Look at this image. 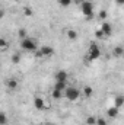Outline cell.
<instances>
[{
    "label": "cell",
    "instance_id": "obj_20",
    "mask_svg": "<svg viewBox=\"0 0 124 125\" xmlns=\"http://www.w3.org/2000/svg\"><path fill=\"white\" fill-rule=\"evenodd\" d=\"M123 54H124V50L121 47H115V48H114V55L120 57V55H123Z\"/></svg>",
    "mask_w": 124,
    "mask_h": 125
},
{
    "label": "cell",
    "instance_id": "obj_8",
    "mask_svg": "<svg viewBox=\"0 0 124 125\" xmlns=\"http://www.w3.org/2000/svg\"><path fill=\"white\" fill-rule=\"evenodd\" d=\"M118 114H120V109H118L117 106H111V108L107 109V115H108V118H117Z\"/></svg>",
    "mask_w": 124,
    "mask_h": 125
},
{
    "label": "cell",
    "instance_id": "obj_12",
    "mask_svg": "<svg viewBox=\"0 0 124 125\" xmlns=\"http://www.w3.org/2000/svg\"><path fill=\"white\" fill-rule=\"evenodd\" d=\"M67 38H69L70 41H76V39H77V32L74 31V29H69V31H67Z\"/></svg>",
    "mask_w": 124,
    "mask_h": 125
},
{
    "label": "cell",
    "instance_id": "obj_10",
    "mask_svg": "<svg viewBox=\"0 0 124 125\" xmlns=\"http://www.w3.org/2000/svg\"><path fill=\"white\" fill-rule=\"evenodd\" d=\"M123 105H124V96H117V97L114 99V106H117V108L120 109Z\"/></svg>",
    "mask_w": 124,
    "mask_h": 125
},
{
    "label": "cell",
    "instance_id": "obj_24",
    "mask_svg": "<svg viewBox=\"0 0 124 125\" xmlns=\"http://www.w3.org/2000/svg\"><path fill=\"white\" fill-rule=\"evenodd\" d=\"M96 125H108V122L105 121V118H98L96 119Z\"/></svg>",
    "mask_w": 124,
    "mask_h": 125
},
{
    "label": "cell",
    "instance_id": "obj_3",
    "mask_svg": "<svg viewBox=\"0 0 124 125\" xmlns=\"http://www.w3.org/2000/svg\"><path fill=\"white\" fill-rule=\"evenodd\" d=\"M99 57H101V50L95 42H92L89 45V50H88V60L93 61V60H98Z\"/></svg>",
    "mask_w": 124,
    "mask_h": 125
},
{
    "label": "cell",
    "instance_id": "obj_23",
    "mask_svg": "<svg viewBox=\"0 0 124 125\" xmlns=\"http://www.w3.org/2000/svg\"><path fill=\"white\" fill-rule=\"evenodd\" d=\"M108 16V13H107V10H101L99 12V15H98V18L99 19H102V21H105V18Z\"/></svg>",
    "mask_w": 124,
    "mask_h": 125
},
{
    "label": "cell",
    "instance_id": "obj_9",
    "mask_svg": "<svg viewBox=\"0 0 124 125\" xmlns=\"http://www.w3.org/2000/svg\"><path fill=\"white\" fill-rule=\"evenodd\" d=\"M54 77H56V82H67V73L64 70H59L54 74Z\"/></svg>",
    "mask_w": 124,
    "mask_h": 125
},
{
    "label": "cell",
    "instance_id": "obj_15",
    "mask_svg": "<svg viewBox=\"0 0 124 125\" xmlns=\"http://www.w3.org/2000/svg\"><path fill=\"white\" fill-rule=\"evenodd\" d=\"M7 87L12 89V90L16 89V87H18V82H16L15 79H9V80H7Z\"/></svg>",
    "mask_w": 124,
    "mask_h": 125
},
{
    "label": "cell",
    "instance_id": "obj_16",
    "mask_svg": "<svg viewBox=\"0 0 124 125\" xmlns=\"http://www.w3.org/2000/svg\"><path fill=\"white\" fill-rule=\"evenodd\" d=\"M59 1V4L62 6V7H69L72 3H73V0H57Z\"/></svg>",
    "mask_w": 124,
    "mask_h": 125
},
{
    "label": "cell",
    "instance_id": "obj_25",
    "mask_svg": "<svg viewBox=\"0 0 124 125\" xmlns=\"http://www.w3.org/2000/svg\"><path fill=\"white\" fill-rule=\"evenodd\" d=\"M24 15H25V16H32V10L29 7H25V9H24Z\"/></svg>",
    "mask_w": 124,
    "mask_h": 125
},
{
    "label": "cell",
    "instance_id": "obj_18",
    "mask_svg": "<svg viewBox=\"0 0 124 125\" xmlns=\"http://www.w3.org/2000/svg\"><path fill=\"white\" fill-rule=\"evenodd\" d=\"M0 50H1V51H6V50H7V41H6L4 38L0 39Z\"/></svg>",
    "mask_w": 124,
    "mask_h": 125
},
{
    "label": "cell",
    "instance_id": "obj_22",
    "mask_svg": "<svg viewBox=\"0 0 124 125\" xmlns=\"http://www.w3.org/2000/svg\"><path fill=\"white\" fill-rule=\"evenodd\" d=\"M10 60H12V62H13V64H18V62L21 61V55H19V54H13Z\"/></svg>",
    "mask_w": 124,
    "mask_h": 125
},
{
    "label": "cell",
    "instance_id": "obj_7",
    "mask_svg": "<svg viewBox=\"0 0 124 125\" xmlns=\"http://www.w3.org/2000/svg\"><path fill=\"white\" fill-rule=\"evenodd\" d=\"M99 29L104 32V35H105V36H110V35L112 33V26H111L108 22H105V21L102 22V25H101V28H99Z\"/></svg>",
    "mask_w": 124,
    "mask_h": 125
},
{
    "label": "cell",
    "instance_id": "obj_5",
    "mask_svg": "<svg viewBox=\"0 0 124 125\" xmlns=\"http://www.w3.org/2000/svg\"><path fill=\"white\" fill-rule=\"evenodd\" d=\"M39 52H41L42 57H51L54 54V48L53 47H48V45H44V47L39 48Z\"/></svg>",
    "mask_w": 124,
    "mask_h": 125
},
{
    "label": "cell",
    "instance_id": "obj_13",
    "mask_svg": "<svg viewBox=\"0 0 124 125\" xmlns=\"http://www.w3.org/2000/svg\"><path fill=\"white\" fill-rule=\"evenodd\" d=\"M54 89H59V90H66L67 89V84H66V82H56L54 83Z\"/></svg>",
    "mask_w": 124,
    "mask_h": 125
},
{
    "label": "cell",
    "instance_id": "obj_30",
    "mask_svg": "<svg viewBox=\"0 0 124 125\" xmlns=\"http://www.w3.org/2000/svg\"><path fill=\"white\" fill-rule=\"evenodd\" d=\"M123 57H124V54H123Z\"/></svg>",
    "mask_w": 124,
    "mask_h": 125
},
{
    "label": "cell",
    "instance_id": "obj_26",
    "mask_svg": "<svg viewBox=\"0 0 124 125\" xmlns=\"http://www.w3.org/2000/svg\"><path fill=\"white\" fill-rule=\"evenodd\" d=\"M95 35H96V38H104L105 35H104V32L101 31V29H98V31L95 32Z\"/></svg>",
    "mask_w": 124,
    "mask_h": 125
},
{
    "label": "cell",
    "instance_id": "obj_4",
    "mask_svg": "<svg viewBox=\"0 0 124 125\" xmlns=\"http://www.w3.org/2000/svg\"><path fill=\"white\" fill-rule=\"evenodd\" d=\"M80 12H82V15H85L86 18H91L93 15V3L85 0V1L80 4Z\"/></svg>",
    "mask_w": 124,
    "mask_h": 125
},
{
    "label": "cell",
    "instance_id": "obj_19",
    "mask_svg": "<svg viewBox=\"0 0 124 125\" xmlns=\"http://www.w3.org/2000/svg\"><path fill=\"white\" fill-rule=\"evenodd\" d=\"M18 36H19V39H25V38H28V36H26V31H25L24 28H21V29L18 31Z\"/></svg>",
    "mask_w": 124,
    "mask_h": 125
},
{
    "label": "cell",
    "instance_id": "obj_21",
    "mask_svg": "<svg viewBox=\"0 0 124 125\" xmlns=\"http://www.w3.org/2000/svg\"><path fill=\"white\" fill-rule=\"evenodd\" d=\"M6 124H7V116H6L4 112H1L0 114V125H6Z\"/></svg>",
    "mask_w": 124,
    "mask_h": 125
},
{
    "label": "cell",
    "instance_id": "obj_28",
    "mask_svg": "<svg viewBox=\"0 0 124 125\" xmlns=\"http://www.w3.org/2000/svg\"><path fill=\"white\" fill-rule=\"evenodd\" d=\"M83 1H85V0H73V3H76V4H79V6H80Z\"/></svg>",
    "mask_w": 124,
    "mask_h": 125
},
{
    "label": "cell",
    "instance_id": "obj_14",
    "mask_svg": "<svg viewBox=\"0 0 124 125\" xmlns=\"http://www.w3.org/2000/svg\"><path fill=\"white\" fill-rule=\"evenodd\" d=\"M92 94H93V89L91 86H85V87H83V96H85V97H91Z\"/></svg>",
    "mask_w": 124,
    "mask_h": 125
},
{
    "label": "cell",
    "instance_id": "obj_27",
    "mask_svg": "<svg viewBox=\"0 0 124 125\" xmlns=\"http://www.w3.org/2000/svg\"><path fill=\"white\" fill-rule=\"evenodd\" d=\"M115 3H117L118 6H124V0H115Z\"/></svg>",
    "mask_w": 124,
    "mask_h": 125
},
{
    "label": "cell",
    "instance_id": "obj_29",
    "mask_svg": "<svg viewBox=\"0 0 124 125\" xmlns=\"http://www.w3.org/2000/svg\"><path fill=\"white\" fill-rule=\"evenodd\" d=\"M0 18H4V9L0 10Z\"/></svg>",
    "mask_w": 124,
    "mask_h": 125
},
{
    "label": "cell",
    "instance_id": "obj_17",
    "mask_svg": "<svg viewBox=\"0 0 124 125\" xmlns=\"http://www.w3.org/2000/svg\"><path fill=\"white\" fill-rule=\"evenodd\" d=\"M96 119H98L96 116H92V115H91V116L86 118V124L88 125H96Z\"/></svg>",
    "mask_w": 124,
    "mask_h": 125
},
{
    "label": "cell",
    "instance_id": "obj_2",
    "mask_svg": "<svg viewBox=\"0 0 124 125\" xmlns=\"http://www.w3.org/2000/svg\"><path fill=\"white\" fill-rule=\"evenodd\" d=\"M64 96H66L69 100L74 102V100H77V99L80 97V90L76 89V87H73V86H67V89L64 90Z\"/></svg>",
    "mask_w": 124,
    "mask_h": 125
},
{
    "label": "cell",
    "instance_id": "obj_6",
    "mask_svg": "<svg viewBox=\"0 0 124 125\" xmlns=\"http://www.w3.org/2000/svg\"><path fill=\"white\" fill-rule=\"evenodd\" d=\"M34 106H35V109L42 111V109L45 108V102H44V99H42L41 96H35V97H34Z\"/></svg>",
    "mask_w": 124,
    "mask_h": 125
},
{
    "label": "cell",
    "instance_id": "obj_11",
    "mask_svg": "<svg viewBox=\"0 0 124 125\" xmlns=\"http://www.w3.org/2000/svg\"><path fill=\"white\" fill-rule=\"evenodd\" d=\"M51 96H53V99L59 100V99H62V97H63V90H59V89H53V92H51Z\"/></svg>",
    "mask_w": 124,
    "mask_h": 125
},
{
    "label": "cell",
    "instance_id": "obj_1",
    "mask_svg": "<svg viewBox=\"0 0 124 125\" xmlns=\"http://www.w3.org/2000/svg\"><path fill=\"white\" fill-rule=\"evenodd\" d=\"M21 48H22L24 51H28V52H37V51H38L37 42H35L32 38H25V39H21Z\"/></svg>",
    "mask_w": 124,
    "mask_h": 125
}]
</instances>
